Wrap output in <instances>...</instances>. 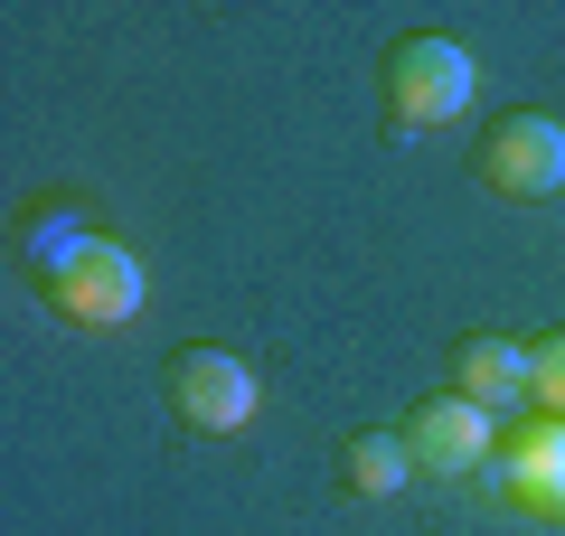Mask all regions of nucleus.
<instances>
[{"label": "nucleus", "mask_w": 565, "mask_h": 536, "mask_svg": "<svg viewBox=\"0 0 565 536\" xmlns=\"http://www.w3.org/2000/svg\"><path fill=\"white\" fill-rule=\"evenodd\" d=\"M481 95V57L462 39H396L386 47V114L405 132H444V122L471 114Z\"/></svg>", "instance_id": "obj_1"}, {"label": "nucleus", "mask_w": 565, "mask_h": 536, "mask_svg": "<svg viewBox=\"0 0 565 536\" xmlns=\"http://www.w3.org/2000/svg\"><path fill=\"white\" fill-rule=\"evenodd\" d=\"M170 405H180L189 433L226 442V433H245V424L264 415V386H255V367H245L236 349H180V367H170Z\"/></svg>", "instance_id": "obj_2"}, {"label": "nucleus", "mask_w": 565, "mask_h": 536, "mask_svg": "<svg viewBox=\"0 0 565 536\" xmlns=\"http://www.w3.org/2000/svg\"><path fill=\"white\" fill-rule=\"evenodd\" d=\"M405 452H415L424 480H481L490 452H500V415H481L471 396H434L405 415Z\"/></svg>", "instance_id": "obj_3"}, {"label": "nucleus", "mask_w": 565, "mask_h": 536, "mask_svg": "<svg viewBox=\"0 0 565 536\" xmlns=\"http://www.w3.org/2000/svg\"><path fill=\"white\" fill-rule=\"evenodd\" d=\"M141 292H151V282H141V255H132V245H114V236H104L95 255H76L57 282H47L57 320H76V330H122V320L141 311Z\"/></svg>", "instance_id": "obj_4"}, {"label": "nucleus", "mask_w": 565, "mask_h": 536, "mask_svg": "<svg viewBox=\"0 0 565 536\" xmlns=\"http://www.w3.org/2000/svg\"><path fill=\"white\" fill-rule=\"evenodd\" d=\"M481 480L509 499V508H527V517H565V424L527 415L519 433H500V452H490Z\"/></svg>", "instance_id": "obj_5"}, {"label": "nucleus", "mask_w": 565, "mask_h": 536, "mask_svg": "<svg viewBox=\"0 0 565 536\" xmlns=\"http://www.w3.org/2000/svg\"><path fill=\"white\" fill-rule=\"evenodd\" d=\"M481 179L500 199H556L565 189V122L556 114H509L481 141Z\"/></svg>", "instance_id": "obj_6"}, {"label": "nucleus", "mask_w": 565, "mask_h": 536, "mask_svg": "<svg viewBox=\"0 0 565 536\" xmlns=\"http://www.w3.org/2000/svg\"><path fill=\"white\" fill-rule=\"evenodd\" d=\"M452 396H471L481 415H527L537 405V349L500 339V330H471L452 349Z\"/></svg>", "instance_id": "obj_7"}, {"label": "nucleus", "mask_w": 565, "mask_h": 536, "mask_svg": "<svg viewBox=\"0 0 565 536\" xmlns=\"http://www.w3.org/2000/svg\"><path fill=\"white\" fill-rule=\"evenodd\" d=\"M10 245H20V274L29 282H57L76 255H95V245H104V226H95V207H85V199H29L20 226H10Z\"/></svg>", "instance_id": "obj_8"}, {"label": "nucleus", "mask_w": 565, "mask_h": 536, "mask_svg": "<svg viewBox=\"0 0 565 536\" xmlns=\"http://www.w3.org/2000/svg\"><path fill=\"white\" fill-rule=\"evenodd\" d=\"M340 480H349L359 499H396L405 480H415V452H405L396 424H359V433L340 442Z\"/></svg>", "instance_id": "obj_9"}, {"label": "nucleus", "mask_w": 565, "mask_h": 536, "mask_svg": "<svg viewBox=\"0 0 565 536\" xmlns=\"http://www.w3.org/2000/svg\"><path fill=\"white\" fill-rule=\"evenodd\" d=\"M527 349H537V415H556V424H565V330L527 339Z\"/></svg>", "instance_id": "obj_10"}]
</instances>
